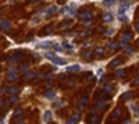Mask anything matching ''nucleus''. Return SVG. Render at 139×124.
I'll use <instances>...</instances> for the list:
<instances>
[{
  "label": "nucleus",
  "mask_w": 139,
  "mask_h": 124,
  "mask_svg": "<svg viewBox=\"0 0 139 124\" xmlns=\"http://www.w3.org/2000/svg\"><path fill=\"white\" fill-rule=\"evenodd\" d=\"M45 56H46V59H49L52 63H54L56 66H65L67 64V60L58 57V56H57L56 53H53V52H49V53H46Z\"/></svg>",
  "instance_id": "obj_1"
},
{
  "label": "nucleus",
  "mask_w": 139,
  "mask_h": 124,
  "mask_svg": "<svg viewBox=\"0 0 139 124\" xmlns=\"http://www.w3.org/2000/svg\"><path fill=\"white\" fill-rule=\"evenodd\" d=\"M7 80H9V81H14V80H17V69L10 67V69L7 70Z\"/></svg>",
  "instance_id": "obj_2"
},
{
  "label": "nucleus",
  "mask_w": 139,
  "mask_h": 124,
  "mask_svg": "<svg viewBox=\"0 0 139 124\" xmlns=\"http://www.w3.org/2000/svg\"><path fill=\"white\" fill-rule=\"evenodd\" d=\"M10 28H11V24H10V21H7V20H0V29L7 31V32H9Z\"/></svg>",
  "instance_id": "obj_3"
},
{
  "label": "nucleus",
  "mask_w": 139,
  "mask_h": 124,
  "mask_svg": "<svg viewBox=\"0 0 139 124\" xmlns=\"http://www.w3.org/2000/svg\"><path fill=\"white\" fill-rule=\"evenodd\" d=\"M79 17H81V20H83L85 22H88V21L92 20V13L91 11H83V13L79 14Z\"/></svg>",
  "instance_id": "obj_4"
},
{
  "label": "nucleus",
  "mask_w": 139,
  "mask_h": 124,
  "mask_svg": "<svg viewBox=\"0 0 139 124\" xmlns=\"http://www.w3.org/2000/svg\"><path fill=\"white\" fill-rule=\"evenodd\" d=\"M22 56H24V53H22V52H18V53H14V55L9 56L7 60H9V61H15V60H20Z\"/></svg>",
  "instance_id": "obj_5"
},
{
  "label": "nucleus",
  "mask_w": 139,
  "mask_h": 124,
  "mask_svg": "<svg viewBox=\"0 0 139 124\" xmlns=\"http://www.w3.org/2000/svg\"><path fill=\"white\" fill-rule=\"evenodd\" d=\"M78 71H81V66H78V64L67 67V73H78Z\"/></svg>",
  "instance_id": "obj_6"
},
{
  "label": "nucleus",
  "mask_w": 139,
  "mask_h": 124,
  "mask_svg": "<svg viewBox=\"0 0 139 124\" xmlns=\"http://www.w3.org/2000/svg\"><path fill=\"white\" fill-rule=\"evenodd\" d=\"M57 11V7H54V6H52V7H49L46 11H45V17H50V15H53V14Z\"/></svg>",
  "instance_id": "obj_7"
},
{
  "label": "nucleus",
  "mask_w": 139,
  "mask_h": 124,
  "mask_svg": "<svg viewBox=\"0 0 139 124\" xmlns=\"http://www.w3.org/2000/svg\"><path fill=\"white\" fill-rule=\"evenodd\" d=\"M52 119H53V113L50 110H47V111H45V114H43V120L46 121V123H49V121H52Z\"/></svg>",
  "instance_id": "obj_8"
},
{
  "label": "nucleus",
  "mask_w": 139,
  "mask_h": 124,
  "mask_svg": "<svg viewBox=\"0 0 139 124\" xmlns=\"http://www.w3.org/2000/svg\"><path fill=\"white\" fill-rule=\"evenodd\" d=\"M78 120H79V114H78V113H75V114L72 116L68 121H67V124H77V123H78Z\"/></svg>",
  "instance_id": "obj_9"
},
{
  "label": "nucleus",
  "mask_w": 139,
  "mask_h": 124,
  "mask_svg": "<svg viewBox=\"0 0 139 124\" xmlns=\"http://www.w3.org/2000/svg\"><path fill=\"white\" fill-rule=\"evenodd\" d=\"M131 36H132V35H131L129 32H128V34H124V35H122V42H121V45H122V46H125V45H127V42H129Z\"/></svg>",
  "instance_id": "obj_10"
},
{
  "label": "nucleus",
  "mask_w": 139,
  "mask_h": 124,
  "mask_svg": "<svg viewBox=\"0 0 139 124\" xmlns=\"http://www.w3.org/2000/svg\"><path fill=\"white\" fill-rule=\"evenodd\" d=\"M52 46H53L52 42H43V43H39V45H38V47H40V49H50Z\"/></svg>",
  "instance_id": "obj_11"
},
{
  "label": "nucleus",
  "mask_w": 139,
  "mask_h": 124,
  "mask_svg": "<svg viewBox=\"0 0 139 124\" xmlns=\"http://www.w3.org/2000/svg\"><path fill=\"white\" fill-rule=\"evenodd\" d=\"M103 20H104L106 22L113 21V14H111V13H104V14H103Z\"/></svg>",
  "instance_id": "obj_12"
},
{
  "label": "nucleus",
  "mask_w": 139,
  "mask_h": 124,
  "mask_svg": "<svg viewBox=\"0 0 139 124\" xmlns=\"http://www.w3.org/2000/svg\"><path fill=\"white\" fill-rule=\"evenodd\" d=\"M61 46L65 47L68 52H72V50H74V46H72L71 43H68V42H63V43H61Z\"/></svg>",
  "instance_id": "obj_13"
},
{
  "label": "nucleus",
  "mask_w": 139,
  "mask_h": 124,
  "mask_svg": "<svg viewBox=\"0 0 139 124\" xmlns=\"http://www.w3.org/2000/svg\"><path fill=\"white\" fill-rule=\"evenodd\" d=\"M122 63V59H114L111 63H110V67H117V66H120Z\"/></svg>",
  "instance_id": "obj_14"
},
{
  "label": "nucleus",
  "mask_w": 139,
  "mask_h": 124,
  "mask_svg": "<svg viewBox=\"0 0 139 124\" xmlns=\"http://www.w3.org/2000/svg\"><path fill=\"white\" fill-rule=\"evenodd\" d=\"M118 20L121 22H127L128 21V17L125 15V13H118Z\"/></svg>",
  "instance_id": "obj_15"
},
{
  "label": "nucleus",
  "mask_w": 139,
  "mask_h": 124,
  "mask_svg": "<svg viewBox=\"0 0 139 124\" xmlns=\"http://www.w3.org/2000/svg\"><path fill=\"white\" fill-rule=\"evenodd\" d=\"M86 103H88V98H82L79 100V109H83V107L86 106Z\"/></svg>",
  "instance_id": "obj_16"
},
{
  "label": "nucleus",
  "mask_w": 139,
  "mask_h": 124,
  "mask_svg": "<svg viewBox=\"0 0 139 124\" xmlns=\"http://www.w3.org/2000/svg\"><path fill=\"white\" fill-rule=\"evenodd\" d=\"M25 78L26 80H32V78H35V74L32 71H25Z\"/></svg>",
  "instance_id": "obj_17"
},
{
  "label": "nucleus",
  "mask_w": 139,
  "mask_h": 124,
  "mask_svg": "<svg viewBox=\"0 0 139 124\" xmlns=\"http://www.w3.org/2000/svg\"><path fill=\"white\" fill-rule=\"evenodd\" d=\"M70 25H72V21H71V20H65V21L61 22V27H64V28H67V27H70Z\"/></svg>",
  "instance_id": "obj_18"
},
{
  "label": "nucleus",
  "mask_w": 139,
  "mask_h": 124,
  "mask_svg": "<svg viewBox=\"0 0 139 124\" xmlns=\"http://www.w3.org/2000/svg\"><path fill=\"white\" fill-rule=\"evenodd\" d=\"M45 96H46L47 99H54V98H56V94H54V92H46Z\"/></svg>",
  "instance_id": "obj_19"
},
{
  "label": "nucleus",
  "mask_w": 139,
  "mask_h": 124,
  "mask_svg": "<svg viewBox=\"0 0 139 124\" xmlns=\"http://www.w3.org/2000/svg\"><path fill=\"white\" fill-rule=\"evenodd\" d=\"M124 75H125V70H118L117 73H116V77H118V78L124 77Z\"/></svg>",
  "instance_id": "obj_20"
},
{
  "label": "nucleus",
  "mask_w": 139,
  "mask_h": 124,
  "mask_svg": "<svg viewBox=\"0 0 139 124\" xmlns=\"http://www.w3.org/2000/svg\"><path fill=\"white\" fill-rule=\"evenodd\" d=\"M121 109H117V110L114 111L113 113V119H118V117H120V114H121Z\"/></svg>",
  "instance_id": "obj_21"
},
{
  "label": "nucleus",
  "mask_w": 139,
  "mask_h": 124,
  "mask_svg": "<svg viewBox=\"0 0 139 124\" xmlns=\"http://www.w3.org/2000/svg\"><path fill=\"white\" fill-rule=\"evenodd\" d=\"M114 1H116V0H104V6L110 7V6H113V4H114Z\"/></svg>",
  "instance_id": "obj_22"
},
{
  "label": "nucleus",
  "mask_w": 139,
  "mask_h": 124,
  "mask_svg": "<svg viewBox=\"0 0 139 124\" xmlns=\"http://www.w3.org/2000/svg\"><path fill=\"white\" fill-rule=\"evenodd\" d=\"M103 89H104V92H107V94H110V92L113 91V86H111V85H106V86L103 88Z\"/></svg>",
  "instance_id": "obj_23"
},
{
  "label": "nucleus",
  "mask_w": 139,
  "mask_h": 124,
  "mask_svg": "<svg viewBox=\"0 0 139 124\" xmlns=\"http://www.w3.org/2000/svg\"><path fill=\"white\" fill-rule=\"evenodd\" d=\"M103 47H97V49H96L95 50V55H97V56H100V55H103Z\"/></svg>",
  "instance_id": "obj_24"
},
{
  "label": "nucleus",
  "mask_w": 139,
  "mask_h": 124,
  "mask_svg": "<svg viewBox=\"0 0 139 124\" xmlns=\"http://www.w3.org/2000/svg\"><path fill=\"white\" fill-rule=\"evenodd\" d=\"M53 47H54V50H56V52H61V50H63V46H61V45H53Z\"/></svg>",
  "instance_id": "obj_25"
},
{
  "label": "nucleus",
  "mask_w": 139,
  "mask_h": 124,
  "mask_svg": "<svg viewBox=\"0 0 139 124\" xmlns=\"http://www.w3.org/2000/svg\"><path fill=\"white\" fill-rule=\"evenodd\" d=\"M116 47H117V43H114V42L109 43V49H110V50H114Z\"/></svg>",
  "instance_id": "obj_26"
},
{
  "label": "nucleus",
  "mask_w": 139,
  "mask_h": 124,
  "mask_svg": "<svg viewBox=\"0 0 139 124\" xmlns=\"http://www.w3.org/2000/svg\"><path fill=\"white\" fill-rule=\"evenodd\" d=\"M131 96H132V94H131V92H125V94L122 95V99H129Z\"/></svg>",
  "instance_id": "obj_27"
},
{
  "label": "nucleus",
  "mask_w": 139,
  "mask_h": 124,
  "mask_svg": "<svg viewBox=\"0 0 139 124\" xmlns=\"http://www.w3.org/2000/svg\"><path fill=\"white\" fill-rule=\"evenodd\" d=\"M52 31H53V25H49L47 28L45 29V32H43V34H47V32H52Z\"/></svg>",
  "instance_id": "obj_28"
},
{
  "label": "nucleus",
  "mask_w": 139,
  "mask_h": 124,
  "mask_svg": "<svg viewBox=\"0 0 139 124\" xmlns=\"http://www.w3.org/2000/svg\"><path fill=\"white\" fill-rule=\"evenodd\" d=\"M92 121H95V123H99L100 119L97 117V116H92Z\"/></svg>",
  "instance_id": "obj_29"
},
{
  "label": "nucleus",
  "mask_w": 139,
  "mask_h": 124,
  "mask_svg": "<svg viewBox=\"0 0 139 124\" xmlns=\"http://www.w3.org/2000/svg\"><path fill=\"white\" fill-rule=\"evenodd\" d=\"M61 106H64V103H63V102H57L56 105H54V107H56V109H58V107H61Z\"/></svg>",
  "instance_id": "obj_30"
},
{
  "label": "nucleus",
  "mask_w": 139,
  "mask_h": 124,
  "mask_svg": "<svg viewBox=\"0 0 139 124\" xmlns=\"http://www.w3.org/2000/svg\"><path fill=\"white\" fill-rule=\"evenodd\" d=\"M91 56H92V52H86V53L83 55V57H85V59H89Z\"/></svg>",
  "instance_id": "obj_31"
},
{
  "label": "nucleus",
  "mask_w": 139,
  "mask_h": 124,
  "mask_svg": "<svg viewBox=\"0 0 139 124\" xmlns=\"http://www.w3.org/2000/svg\"><path fill=\"white\" fill-rule=\"evenodd\" d=\"M15 100H17V94H15V95H14V96H13V98L10 99V102H11V103H14V102H15Z\"/></svg>",
  "instance_id": "obj_32"
},
{
  "label": "nucleus",
  "mask_w": 139,
  "mask_h": 124,
  "mask_svg": "<svg viewBox=\"0 0 139 124\" xmlns=\"http://www.w3.org/2000/svg\"><path fill=\"white\" fill-rule=\"evenodd\" d=\"M134 85H139V77H136L134 80Z\"/></svg>",
  "instance_id": "obj_33"
},
{
  "label": "nucleus",
  "mask_w": 139,
  "mask_h": 124,
  "mask_svg": "<svg viewBox=\"0 0 139 124\" xmlns=\"http://www.w3.org/2000/svg\"><path fill=\"white\" fill-rule=\"evenodd\" d=\"M26 69H28V67H26V66H25V64H22V66H21V67H20V70H21V71H25V70H26Z\"/></svg>",
  "instance_id": "obj_34"
},
{
  "label": "nucleus",
  "mask_w": 139,
  "mask_h": 124,
  "mask_svg": "<svg viewBox=\"0 0 139 124\" xmlns=\"http://www.w3.org/2000/svg\"><path fill=\"white\" fill-rule=\"evenodd\" d=\"M127 52H129V53H134V47H127Z\"/></svg>",
  "instance_id": "obj_35"
},
{
  "label": "nucleus",
  "mask_w": 139,
  "mask_h": 124,
  "mask_svg": "<svg viewBox=\"0 0 139 124\" xmlns=\"http://www.w3.org/2000/svg\"><path fill=\"white\" fill-rule=\"evenodd\" d=\"M91 35V31H86V32H83L82 34V36H89Z\"/></svg>",
  "instance_id": "obj_36"
},
{
  "label": "nucleus",
  "mask_w": 139,
  "mask_h": 124,
  "mask_svg": "<svg viewBox=\"0 0 139 124\" xmlns=\"http://www.w3.org/2000/svg\"><path fill=\"white\" fill-rule=\"evenodd\" d=\"M103 105H104L103 102H99V103H97V109H102V107H103Z\"/></svg>",
  "instance_id": "obj_37"
},
{
  "label": "nucleus",
  "mask_w": 139,
  "mask_h": 124,
  "mask_svg": "<svg viewBox=\"0 0 139 124\" xmlns=\"http://www.w3.org/2000/svg\"><path fill=\"white\" fill-rule=\"evenodd\" d=\"M20 114H21V109H20V110H17V111H15V116H17V117H20Z\"/></svg>",
  "instance_id": "obj_38"
},
{
  "label": "nucleus",
  "mask_w": 139,
  "mask_h": 124,
  "mask_svg": "<svg viewBox=\"0 0 139 124\" xmlns=\"http://www.w3.org/2000/svg\"><path fill=\"white\" fill-rule=\"evenodd\" d=\"M135 29L139 32V22H136V24H135Z\"/></svg>",
  "instance_id": "obj_39"
},
{
  "label": "nucleus",
  "mask_w": 139,
  "mask_h": 124,
  "mask_svg": "<svg viewBox=\"0 0 139 124\" xmlns=\"http://www.w3.org/2000/svg\"><path fill=\"white\" fill-rule=\"evenodd\" d=\"M113 32H114V29H109V31H107V34H106V35H111V34H113Z\"/></svg>",
  "instance_id": "obj_40"
},
{
  "label": "nucleus",
  "mask_w": 139,
  "mask_h": 124,
  "mask_svg": "<svg viewBox=\"0 0 139 124\" xmlns=\"http://www.w3.org/2000/svg\"><path fill=\"white\" fill-rule=\"evenodd\" d=\"M102 74H103V70L100 69V70H99V71H97V75H102Z\"/></svg>",
  "instance_id": "obj_41"
},
{
  "label": "nucleus",
  "mask_w": 139,
  "mask_h": 124,
  "mask_svg": "<svg viewBox=\"0 0 139 124\" xmlns=\"http://www.w3.org/2000/svg\"><path fill=\"white\" fill-rule=\"evenodd\" d=\"M17 124H25V121H22V120H20V121H18Z\"/></svg>",
  "instance_id": "obj_42"
},
{
  "label": "nucleus",
  "mask_w": 139,
  "mask_h": 124,
  "mask_svg": "<svg viewBox=\"0 0 139 124\" xmlns=\"http://www.w3.org/2000/svg\"><path fill=\"white\" fill-rule=\"evenodd\" d=\"M122 124H129V120H127V121H124Z\"/></svg>",
  "instance_id": "obj_43"
},
{
  "label": "nucleus",
  "mask_w": 139,
  "mask_h": 124,
  "mask_svg": "<svg viewBox=\"0 0 139 124\" xmlns=\"http://www.w3.org/2000/svg\"><path fill=\"white\" fill-rule=\"evenodd\" d=\"M60 1H64V0H60Z\"/></svg>",
  "instance_id": "obj_44"
}]
</instances>
